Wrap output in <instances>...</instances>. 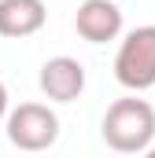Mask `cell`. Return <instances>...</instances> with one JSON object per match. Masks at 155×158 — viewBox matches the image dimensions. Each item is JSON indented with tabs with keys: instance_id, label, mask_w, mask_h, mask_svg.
Instances as JSON below:
<instances>
[{
	"instance_id": "cell-1",
	"label": "cell",
	"mask_w": 155,
	"mask_h": 158,
	"mask_svg": "<svg viewBox=\"0 0 155 158\" xmlns=\"http://www.w3.org/2000/svg\"><path fill=\"white\" fill-rule=\"evenodd\" d=\"M100 136L118 155H144L155 140V107L137 96L115 99L100 121Z\"/></svg>"
},
{
	"instance_id": "cell-2",
	"label": "cell",
	"mask_w": 155,
	"mask_h": 158,
	"mask_svg": "<svg viewBox=\"0 0 155 158\" xmlns=\"http://www.w3.org/2000/svg\"><path fill=\"white\" fill-rule=\"evenodd\" d=\"M115 81L129 92H144L155 85V26H137L118 44Z\"/></svg>"
},
{
	"instance_id": "cell-3",
	"label": "cell",
	"mask_w": 155,
	"mask_h": 158,
	"mask_svg": "<svg viewBox=\"0 0 155 158\" xmlns=\"http://www.w3.org/2000/svg\"><path fill=\"white\" fill-rule=\"evenodd\" d=\"M7 140L19 151H48L59 140V118L44 103H19L7 110Z\"/></svg>"
},
{
	"instance_id": "cell-4",
	"label": "cell",
	"mask_w": 155,
	"mask_h": 158,
	"mask_svg": "<svg viewBox=\"0 0 155 158\" xmlns=\"http://www.w3.org/2000/svg\"><path fill=\"white\" fill-rule=\"evenodd\" d=\"M37 85L52 103H74L85 92V66L78 59H70V55H55V59H48L41 66Z\"/></svg>"
},
{
	"instance_id": "cell-5",
	"label": "cell",
	"mask_w": 155,
	"mask_h": 158,
	"mask_svg": "<svg viewBox=\"0 0 155 158\" xmlns=\"http://www.w3.org/2000/svg\"><path fill=\"white\" fill-rule=\"evenodd\" d=\"M74 30L89 44H107L122 33V11L115 0H81L74 15Z\"/></svg>"
},
{
	"instance_id": "cell-6",
	"label": "cell",
	"mask_w": 155,
	"mask_h": 158,
	"mask_svg": "<svg viewBox=\"0 0 155 158\" xmlns=\"http://www.w3.org/2000/svg\"><path fill=\"white\" fill-rule=\"evenodd\" d=\"M48 19L44 0H0V37H33Z\"/></svg>"
},
{
	"instance_id": "cell-7",
	"label": "cell",
	"mask_w": 155,
	"mask_h": 158,
	"mask_svg": "<svg viewBox=\"0 0 155 158\" xmlns=\"http://www.w3.org/2000/svg\"><path fill=\"white\" fill-rule=\"evenodd\" d=\"M7 118V85L0 81V121Z\"/></svg>"
},
{
	"instance_id": "cell-8",
	"label": "cell",
	"mask_w": 155,
	"mask_h": 158,
	"mask_svg": "<svg viewBox=\"0 0 155 158\" xmlns=\"http://www.w3.org/2000/svg\"><path fill=\"white\" fill-rule=\"evenodd\" d=\"M144 155H152V158H155V147H148V151H144Z\"/></svg>"
}]
</instances>
